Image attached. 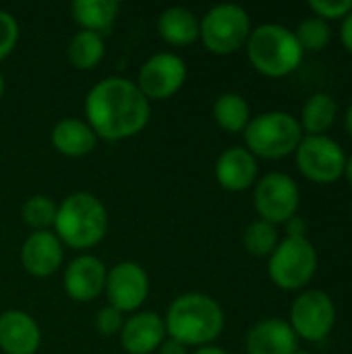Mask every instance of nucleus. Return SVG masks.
I'll return each instance as SVG.
<instances>
[{
    "mask_svg": "<svg viewBox=\"0 0 352 354\" xmlns=\"http://www.w3.org/2000/svg\"><path fill=\"white\" fill-rule=\"evenodd\" d=\"M224 311L203 292H187L172 301L164 317L168 338L189 346H210L224 330Z\"/></svg>",
    "mask_w": 352,
    "mask_h": 354,
    "instance_id": "obj_2",
    "label": "nucleus"
},
{
    "mask_svg": "<svg viewBox=\"0 0 352 354\" xmlns=\"http://www.w3.org/2000/svg\"><path fill=\"white\" fill-rule=\"evenodd\" d=\"M297 338L307 342L326 340L336 326V303L322 288H305L290 305L288 319Z\"/></svg>",
    "mask_w": 352,
    "mask_h": 354,
    "instance_id": "obj_9",
    "label": "nucleus"
},
{
    "mask_svg": "<svg viewBox=\"0 0 352 354\" xmlns=\"http://www.w3.org/2000/svg\"><path fill=\"white\" fill-rule=\"evenodd\" d=\"M340 41H342V46L352 54V10L342 19V23H340Z\"/></svg>",
    "mask_w": 352,
    "mask_h": 354,
    "instance_id": "obj_32",
    "label": "nucleus"
},
{
    "mask_svg": "<svg viewBox=\"0 0 352 354\" xmlns=\"http://www.w3.org/2000/svg\"><path fill=\"white\" fill-rule=\"evenodd\" d=\"M158 31L172 46H189L199 39V19L185 6H170L160 12Z\"/></svg>",
    "mask_w": 352,
    "mask_h": 354,
    "instance_id": "obj_20",
    "label": "nucleus"
},
{
    "mask_svg": "<svg viewBox=\"0 0 352 354\" xmlns=\"http://www.w3.org/2000/svg\"><path fill=\"white\" fill-rule=\"evenodd\" d=\"M85 116L93 133L106 141H122L141 133L149 122V100L135 81L106 77L85 97Z\"/></svg>",
    "mask_w": 352,
    "mask_h": 354,
    "instance_id": "obj_1",
    "label": "nucleus"
},
{
    "mask_svg": "<svg viewBox=\"0 0 352 354\" xmlns=\"http://www.w3.org/2000/svg\"><path fill=\"white\" fill-rule=\"evenodd\" d=\"M212 112H214V120L228 133H243L251 120V106L237 91L222 93L214 102Z\"/></svg>",
    "mask_w": 352,
    "mask_h": 354,
    "instance_id": "obj_23",
    "label": "nucleus"
},
{
    "mask_svg": "<svg viewBox=\"0 0 352 354\" xmlns=\"http://www.w3.org/2000/svg\"><path fill=\"white\" fill-rule=\"evenodd\" d=\"M193 354H228L226 351H222V348H218V346H214V344H210V346H201V348H197Z\"/></svg>",
    "mask_w": 352,
    "mask_h": 354,
    "instance_id": "obj_34",
    "label": "nucleus"
},
{
    "mask_svg": "<svg viewBox=\"0 0 352 354\" xmlns=\"http://www.w3.org/2000/svg\"><path fill=\"white\" fill-rule=\"evenodd\" d=\"M56 212H58V205L48 197V195H33L29 197L25 203H23V220L27 226L35 230H48L50 226H54V220H56Z\"/></svg>",
    "mask_w": 352,
    "mask_h": 354,
    "instance_id": "obj_27",
    "label": "nucleus"
},
{
    "mask_svg": "<svg viewBox=\"0 0 352 354\" xmlns=\"http://www.w3.org/2000/svg\"><path fill=\"white\" fill-rule=\"evenodd\" d=\"M280 243L278 226L266 220H253L243 232V245L249 255L253 257H270Z\"/></svg>",
    "mask_w": 352,
    "mask_h": 354,
    "instance_id": "obj_25",
    "label": "nucleus"
},
{
    "mask_svg": "<svg viewBox=\"0 0 352 354\" xmlns=\"http://www.w3.org/2000/svg\"><path fill=\"white\" fill-rule=\"evenodd\" d=\"M158 354H189V351L183 342H178L174 338H166L162 342V346L158 348Z\"/></svg>",
    "mask_w": 352,
    "mask_h": 354,
    "instance_id": "obj_33",
    "label": "nucleus"
},
{
    "mask_svg": "<svg viewBox=\"0 0 352 354\" xmlns=\"http://www.w3.org/2000/svg\"><path fill=\"white\" fill-rule=\"evenodd\" d=\"M295 354H313V353H309V351H297Z\"/></svg>",
    "mask_w": 352,
    "mask_h": 354,
    "instance_id": "obj_38",
    "label": "nucleus"
},
{
    "mask_svg": "<svg viewBox=\"0 0 352 354\" xmlns=\"http://www.w3.org/2000/svg\"><path fill=\"white\" fill-rule=\"evenodd\" d=\"M245 135V147L255 158L280 160L297 151L303 135L299 118L286 110H268L251 116Z\"/></svg>",
    "mask_w": 352,
    "mask_h": 354,
    "instance_id": "obj_5",
    "label": "nucleus"
},
{
    "mask_svg": "<svg viewBox=\"0 0 352 354\" xmlns=\"http://www.w3.org/2000/svg\"><path fill=\"white\" fill-rule=\"evenodd\" d=\"M2 93H4V77L0 73V97H2Z\"/></svg>",
    "mask_w": 352,
    "mask_h": 354,
    "instance_id": "obj_37",
    "label": "nucleus"
},
{
    "mask_svg": "<svg viewBox=\"0 0 352 354\" xmlns=\"http://www.w3.org/2000/svg\"><path fill=\"white\" fill-rule=\"evenodd\" d=\"M54 230L62 245L77 251L91 249L106 236L108 212L95 195L85 191L71 193L58 205Z\"/></svg>",
    "mask_w": 352,
    "mask_h": 354,
    "instance_id": "obj_3",
    "label": "nucleus"
},
{
    "mask_svg": "<svg viewBox=\"0 0 352 354\" xmlns=\"http://www.w3.org/2000/svg\"><path fill=\"white\" fill-rule=\"evenodd\" d=\"M284 228H286V236H307V220L301 218L299 214L293 216V218L284 224Z\"/></svg>",
    "mask_w": 352,
    "mask_h": 354,
    "instance_id": "obj_31",
    "label": "nucleus"
},
{
    "mask_svg": "<svg viewBox=\"0 0 352 354\" xmlns=\"http://www.w3.org/2000/svg\"><path fill=\"white\" fill-rule=\"evenodd\" d=\"M104 54H106L104 37L93 31H85V29L77 31L71 37L68 48H66L68 62L79 71L95 68L100 64V60L104 58Z\"/></svg>",
    "mask_w": 352,
    "mask_h": 354,
    "instance_id": "obj_24",
    "label": "nucleus"
},
{
    "mask_svg": "<svg viewBox=\"0 0 352 354\" xmlns=\"http://www.w3.org/2000/svg\"><path fill=\"white\" fill-rule=\"evenodd\" d=\"M118 15L116 0H77L73 4V17L85 31L104 35L112 29Z\"/></svg>",
    "mask_w": 352,
    "mask_h": 354,
    "instance_id": "obj_22",
    "label": "nucleus"
},
{
    "mask_svg": "<svg viewBox=\"0 0 352 354\" xmlns=\"http://www.w3.org/2000/svg\"><path fill=\"white\" fill-rule=\"evenodd\" d=\"M251 35L249 12L234 2L212 6L199 21V37L214 54H232L241 50Z\"/></svg>",
    "mask_w": 352,
    "mask_h": 354,
    "instance_id": "obj_7",
    "label": "nucleus"
},
{
    "mask_svg": "<svg viewBox=\"0 0 352 354\" xmlns=\"http://www.w3.org/2000/svg\"><path fill=\"white\" fill-rule=\"evenodd\" d=\"M301 174L317 185H332L344 176L346 153L330 135H305L295 151Z\"/></svg>",
    "mask_w": 352,
    "mask_h": 354,
    "instance_id": "obj_8",
    "label": "nucleus"
},
{
    "mask_svg": "<svg viewBox=\"0 0 352 354\" xmlns=\"http://www.w3.org/2000/svg\"><path fill=\"white\" fill-rule=\"evenodd\" d=\"M344 127H346V133L351 135V139H352V104L346 108V114H344Z\"/></svg>",
    "mask_w": 352,
    "mask_h": 354,
    "instance_id": "obj_36",
    "label": "nucleus"
},
{
    "mask_svg": "<svg viewBox=\"0 0 352 354\" xmlns=\"http://www.w3.org/2000/svg\"><path fill=\"white\" fill-rule=\"evenodd\" d=\"M108 305L120 313H135L149 295V276L135 261L116 263L106 278Z\"/></svg>",
    "mask_w": 352,
    "mask_h": 354,
    "instance_id": "obj_12",
    "label": "nucleus"
},
{
    "mask_svg": "<svg viewBox=\"0 0 352 354\" xmlns=\"http://www.w3.org/2000/svg\"><path fill=\"white\" fill-rule=\"evenodd\" d=\"M344 178H346L349 187L352 189V153H351V156H346V168H344Z\"/></svg>",
    "mask_w": 352,
    "mask_h": 354,
    "instance_id": "obj_35",
    "label": "nucleus"
},
{
    "mask_svg": "<svg viewBox=\"0 0 352 354\" xmlns=\"http://www.w3.org/2000/svg\"><path fill=\"white\" fill-rule=\"evenodd\" d=\"M19 41V23L8 10H0V60H4Z\"/></svg>",
    "mask_w": 352,
    "mask_h": 354,
    "instance_id": "obj_29",
    "label": "nucleus"
},
{
    "mask_svg": "<svg viewBox=\"0 0 352 354\" xmlns=\"http://www.w3.org/2000/svg\"><path fill=\"white\" fill-rule=\"evenodd\" d=\"M295 35L303 52H322L332 39V27L319 17H307L297 25Z\"/></svg>",
    "mask_w": 352,
    "mask_h": 354,
    "instance_id": "obj_26",
    "label": "nucleus"
},
{
    "mask_svg": "<svg viewBox=\"0 0 352 354\" xmlns=\"http://www.w3.org/2000/svg\"><path fill=\"white\" fill-rule=\"evenodd\" d=\"M52 145L68 158H81L95 149L98 135L81 118H62L52 129Z\"/></svg>",
    "mask_w": 352,
    "mask_h": 354,
    "instance_id": "obj_19",
    "label": "nucleus"
},
{
    "mask_svg": "<svg viewBox=\"0 0 352 354\" xmlns=\"http://www.w3.org/2000/svg\"><path fill=\"white\" fill-rule=\"evenodd\" d=\"M245 46L251 66L257 73L274 79L288 77L301 66L305 58L295 31L280 23H263L251 29Z\"/></svg>",
    "mask_w": 352,
    "mask_h": 354,
    "instance_id": "obj_4",
    "label": "nucleus"
},
{
    "mask_svg": "<svg viewBox=\"0 0 352 354\" xmlns=\"http://www.w3.org/2000/svg\"><path fill=\"white\" fill-rule=\"evenodd\" d=\"M108 270L102 259L93 255H81L73 259L64 272V290L77 303L98 299L106 288Z\"/></svg>",
    "mask_w": 352,
    "mask_h": 354,
    "instance_id": "obj_14",
    "label": "nucleus"
},
{
    "mask_svg": "<svg viewBox=\"0 0 352 354\" xmlns=\"http://www.w3.org/2000/svg\"><path fill=\"white\" fill-rule=\"evenodd\" d=\"M319 266V255L309 236H284L268 257L270 280L282 290H305Z\"/></svg>",
    "mask_w": 352,
    "mask_h": 354,
    "instance_id": "obj_6",
    "label": "nucleus"
},
{
    "mask_svg": "<svg viewBox=\"0 0 352 354\" xmlns=\"http://www.w3.org/2000/svg\"><path fill=\"white\" fill-rule=\"evenodd\" d=\"M338 118V102L334 95L326 91H317L309 95L301 108L299 124L303 129V135H326V131L332 129V124Z\"/></svg>",
    "mask_w": 352,
    "mask_h": 354,
    "instance_id": "obj_21",
    "label": "nucleus"
},
{
    "mask_svg": "<svg viewBox=\"0 0 352 354\" xmlns=\"http://www.w3.org/2000/svg\"><path fill=\"white\" fill-rule=\"evenodd\" d=\"M253 205L259 220L274 226L286 224L299 214L301 189L297 180L286 172H268L253 185Z\"/></svg>",
    "mask_w": 352,
    "mask_h": 354,
    "instance_id": "obj_10",
    "label": "nucleus"
},
{
    "mask_svg": "<svg viewBox=\"0 0 352 354\" xmlns=\"http://www.w3.org/2000/svg\"><path fill=\"white\" fill-rule=\"evenodd\" d=\"M247 354H295L299 351V338L290 324L280 317L257 322L245 338Z\"/></svg>",
    "mask_w": 352,
    "mask_h": 354,
    "instance_id": "obj_16",
    "label": "nucleus"
},
{
    "mask_svg": "<svg viewBox=\"0 0 352 354\" xmlns=\"http://www.w3.org/2000/svg\"><path fill=\"white\" fill-rule=\"evenodd\" d=\"M64 259V249L60 239L52 230L31 232L21 247V263L27 274L35 278L52 276Z\"/></svg>",
    "mask_w": 352,
    "mask_h": 354,
    "instance_id": "obj_13",
    "label": "nucleus"
},
{
    "mask_svg": "<svg viewBox=\"0 0 352 354\" xmlns=\"http://www.w3.org/2000/svg\"><path fill=\"white\" fill-rule=\"evenodd\" d=\"M166 336L164 317L154 311H139L131 315L120 330L122 348L129 354H151L162 346Z\"/></svg>",
    "mask_w": 352,
    "mask_h": 354,
    "instance_id": "obj_15",
    "label": "nucleus"
},
{
    "mask_svg": "<svg viewBox=\"0 0 352 354\" xmlns=\"http://www.w3.org/2000/svg\"><path fill=\"white\" fill-rule=\"evenodd\" d=\"M122 326H124L122 313L116 311V309L110 307V305L104 307V309H100L98 315H95V330H98L102 336H116V334H120Z\"/></svg>",
    "mask_w": 352,
    "mask_h": 354,
    "instance_id": "obj_30",
    "label": "nucleus"
},
{
    "mask_svg": "<svg viewBox=\"0 0 352 354\" xmlns=\"http://www.w3.org/2000/svg\"><path fill=\"white\" fill-rule=\"evenodd\" d=\"M309 10L324 21H342L352 10V0H309Z\"/></svg>",
    "mask_w": 352,
    "mask_h": 354,
    "instance_id": "obj_28",
    "label": "nucleus"
},
{
    "mask_svg": "<svg viewBox=\"0 0 352 354\" xmlns=\"http://www.w3.org/2000/svg\"><path fill=\"white\" fill-rule=\"evenodd\" d=\"M257 158L241 145L228 147L216 160V178L220 187L232 193L251 189L257 183Z\"/></svg>",
    "mask_w": 352,
    "mask_h": 354,
    "instance_id": "obj_17",
    "label": "nucleus"
},
{
    "mask_svg": "<svg viewBox=\"0 0 352 354\" xmlns=\"http://www.w3.org/2000/svg\"><path fill=\"white\" fill-rule=\"evenodd\" d=\"M187 81V64L172 52H158L149 56L137 77V87L147 100H168Z\"/></svg>",
    "mask_w": 352,
    "mask_h": 354,
    "instance_id": "obj_11",
    "label": "nucleus"
},
{
    "mask_svg": "<svg viewBox=\"0 0 352 354\" xmlns=\"http://www.w3.org/2000/svg\"><path fill=\"white\" fill-rule=\"evenodd\" d=\"M41 332L35 319L19 309L0 313V351L4 354H35Z\"/></svg>",
    "mask_w": 352,
    "mask_h": 354,
    "instance_id": "obj_18",
    "label": "nucleus"
}]
</instances>
